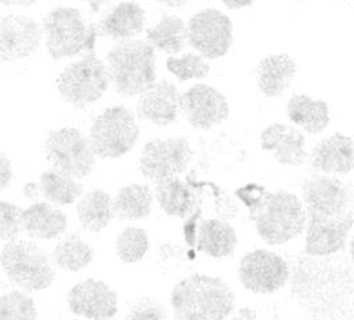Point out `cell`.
Segmentation results:
<instances>
[{"mask_svg": "<svg viewBox=\"0 0 354 320\" xmlns=\"http://www.w3.org/2000/svg\"><path fill=\"white\" fill-rule=\"evenodd\" d=\"M301 191L307 207V255L323 258L339 252L353 228L349 189L335 178L312 176L303 183Z\"/></svg>", "mask_w": 354, "mask_h": 320, "instance_id": "cell-1", "label": "cell"}, {"mask_svg": "<svg viewBox=\"0 0 354 320\" xmlns=\"http://www.w3.org/2000/svg\"><path fill=\"white\" fill-rule=\"evenodd\" d=\"M234 194L247 206L250 220L268 245L286 244L304 233L307 213L296 195L283 189L270 192L265 185L257 183L240 187Z\"/></svg>", "mask_w": 354, "mask_h": 320, "instance_id": "cell-2", "label": "cell"}, {"mask_svg": "<svg viewBox=\"0 0 354 320\" xmlns=\"http://www.w3.org/2000/svg\"><path fill=\"white\" fill-rule=\"evenodd\" d=\"M234 299L220 276L192 274L175 285L171 305L175 320H225L234 310Z\"/></svg>", "mask_w": 354, "mask_h": 320, "instance_id": "cell-3", "label": "cell"}, {"mask_svg": "<svg viewBox=\"0 0 354 320\" xmlns=\"http://www.w3.org/2000/svg\"><path fill=\"white\" fill-rule=\"evenodd\" d=\"M106 62L109 82L122 97L139 95L157 79L156 49L147 41H120L108 52Z\"/></svg>", "mask_w": 354, "mask_h": 320, "instance_id": "cell-4", "label": "cell"}, {"mask_svg": "<svg viewBox=\"0 0 354 320\" xmlns=\"http://www.w3.org/2000/svg\"><path fill=\"white\" fill-rule=\"evenodd\" d=\"M46 49L53 60L74 57L82 52L94 53L98 37L97 25L88 23L84 14L68 6L53 7L44 22Z\"/></svg>", "mask_w": 354, "mask_h": 320, "instance_id": "cell-5", "label": "cell"}, {"mask_svg": "<svg viewBox=\"0 0 354 320\" xmlns=\"http://www.w3.org/2000/svg\"><path fill=\"white\" fill-rule=\"evenodd\" d=\"M0 266L14 285L29 293L50 288L56 276L48 254L28 240L7 243L0 251Z\"/></svg>", "mask_w": 354, "mask_h": 320, "instance_id": "cell-6", "label": "cell"}, {"mask_svg": "<svg viewBox=\"0 0 354 320\" xmlns=\"http://www.w3.org/2000/svg\"><path fill=\"white\" fill-rule=\"evenodd\" d=\"M139 134L140 130L133 112L126 106H112L94 119L88 142L95 157L116 160L133 150Z\"/></svg>", "mask_w": 354, "mask_h": 320, "instance_id": "cell-7", "label": "cell"}, {"mask_svg": "<svg viewBox=\"0 0 354 320\" xmlns=\"http://www.w3.org/2000/svg\"><path fill=\"white\" fill-rule=\"evenodd\" d=\"M56 86L67 104L84 109L97 102L108 91V68L95 53H88L59 74Z\"/></svg>", "mask_w": 354, "mask_h": 320, "instance_id": "cell-8", "label": "cell"}, {"mask_svg": "<svg viewBox=\"0 0 354 320\" xmlns=\"http://www.w3.org/2000/svg\"><path fill=\"white\" fill-rule=\"evenodd\" d=\"M44 153L53 169L77 180L88 178L95 165L88 138L74 127L49 131L44 140Z\"/></svg>", "mask_w": 354, "mask_h": 320, "instance_id": "cell-9", "label": "cell"}, {"mask_svg": "<svg viewBox=\"0 0 354 320\" xmlns=\"http://www.w3.org/2000/svg\"><path fill=\"white\" fill-rule=\"evenodd\" d=\"M192 157L194 150L188 138H156L143 146L139 171L146 179L157 185L184 173Z\"/></svg>", "mask_w": 354, "mask_h": 320, "instance_id": "cell-10", "label": "cell"}, {"mask_svg": "<svg viewBox=\"0 0 354 320\" xmlns=\"http://www.w3.org/2000/svg\"><path fill=\"white\" fill-rule=\"evenodd\" d=\"M185 39L202 57L221 59L233 44V22L218 8L202 10L185 25Z\"/></svg>", "mask_w": 354, "mask_h": 320, "instance_id": "cell-11", "label": "cell"}, {"mask_svg": "<svg viewBox=\"0 0 354 320\" xmlns=\"http://www.w3.org/2000/svg\"><path fill=\"white\" fill-rule=\"evenodd\" d=\"M239 279L252 293H275L286 285L289 266L283 258L271 251L255 250L243 256L239 266Z\"/></svg>", "mask_w": 354, "mask_h": 320, "instance_id": "cell-12", "label": "cell"}, {"mask_svg": "<svg viewBox=\"0 0 354 320\" xmlns=\"http://www.w3.org/2000/svg\"><path fill=\"white\" fill-rule=\"evenodd\" d=\"M178 109L194 129L203 131L220 126L230 113L226 97L206 84H196L183 93Z\"/></svg>", "mask_w": 354, "mask_h": 320, "instance_id": "cell-13", "label": "cell"}, {"mask_svg": "<svg viewBox=\"0 0 354 320\" xmlns=\"http://www.w3.org/2000/svg\"><path fill=\"white\" fill-rule=\"evenodd\" d=\"M43 28L28 15L0 17V62L11 63L33 55L41 44Z\"/></svg>", "mask_w": 354, "mask_h": 320, "instance_id": "cell-14", "label": "cell"}, {"mask_svg": "<svg viewBox=\"0 0 354 320\" xmlns=\"http://www.w3.org/2000/svg\"><path fill=\"white\" fill-rule=\"evenodd\" d=\"M68 310L88 320H112L118 314V294L102 281L88 278L67 294Z\"/></svg>", "mask_w": 354, "mask_h": 320, "instance_id": "cell-15", "label": "cell"}, {"mask_svg": "<svg viewBox=\"0 0 354 320\" xmlns=\"http://www.w3.org/2000/svg\"><path fill=\"white\" fill-rule=\"evenodd\" d=\"M180 93L168 79L156 81L139 94L136 116L158 127L168 126L177 119Z\"/></svg>", "mask_w": 354, "mask_h": 320, "instance_id": "cell-16", "label": "cell"}, {"mask_svg": "<svg viewBox=\"0 0 354 320\" xmlns=\"http://www.w3.org/2000/svg\"><path fill=\"white\" fill-rule=\"evenodd\" d=\"M261 147L272 151L274 158L288 167H300L306 162V135L292 124L272 123L261 134Z\"/></svg>", "mask_w": 354, "mask_h": 320, "instance_id": "cell-17", "label": "cell"}, {"mask_svg": "<svg viewBox=\"0 0 354 320\" xmlns=\"http://www.w3.org/2000/svg\"><path fill=\"white\" fill-rule=\"evenodd\" d=\"M312 167L326 175H349L354 168L353 139L334 134L320 140L312 150Z\"/></svg>", "mask_w": 354, "mask_h": 320, "instance_id": "cell-18", "label": "cell"}, {"mask_svg": "<svg viewBox=\"0 0 354 320\" xmlns=\"http://www.w3.org/2000/svg\"><path fill=\"white\" fill-rule=\"evenodd\" d=\"M203 187V182H196L192 179V173L187 178V182L174 178L157 184L156 199L167 216L185 218L192 214Z\"/></svg>", "mask_w": 354, "mask_h": 320, "instance_id": "cell-19", "label": "cell"}, {"mask_svg": "<svg viewBox=\"0 0 354 320\" xmlns=\"http://www.w3.org/2000/svg\"><path fill=\"white\" fill-rule=\"evenodd\" d=\"M146 25V11L136 1L118 3L97 25L98 36L113 40H131Z\"/></svg>", "mask_w": 354, "mask_h": 320, "instance_id": "cell-20", "label": "cell"}, {"mask_svg": "<svg viewBox=\"0 0 354 320\" xmlns=\"http://www.w3.org/2000/svg\"><path fill=\"white\" fill-rule=\"evenodd\" d=\"M297 73L296 60L288 53L268 55L259 60L257 68V84L267 98H274L290 86Z\"/></svg>", "mask_w": 354, "mask_h": 320, "instance_id": "cell-21", "label": "cell"}, {"mask_svg": "<svg viewBox=\"0 0 354 320\" xmlns=\"http://www.w3.org/2000/svg\"><path fill=\"white\" fill-rule=\"evenodd\" d=\"M21 228L32 238L53 240L67 229V216L46 202H36L21 211Z\"/></svg>", "mask_w": 354, "mask_h": 320, "instance_id": "cell-22", "label": "cell"}, {"mask_svg": "<svg viewBox=\"0 0 354 320\" xmlns=\"http://www.w3.org/2000/svg\"><path fill=\"white\" fill-rule=\"evenodd\" d=\"M237 243V233L229 223L220 218L201 220L196 230L198 251L216 259H223L233 255Z\"/></svg>", "mask_w": 354, "mask_h": 320, "instance_id": "cell-23", "label": "cell"}, {"mask_svg": "<svg viewBox=\"0 0 354 320\" xmlns=\"http://www.w3.org/2000/svg\"><path fill=\"white\" fill-rule=\"evenodd\" d=\"M286 113L295 126L310 135L323 133L330 124L328 104L306 94H293L286 104Z\"/></svg>", "mask_w": 354, "mask_h": 320, "instance_id": "cell-24", "label": "cell"}, {"mask_svg": "<svg viewBox=\"0 0 354 320\" xmlns=\"http://www.w3.org/2000/svg\"><path fill=\"white\" fill-rule=\"evenodd\" d=\"M75 210L81 225L91 233L104 230L115 218L113 199L104 189H93L84 194L77 202Z\"/></svg>", "mask_w": 354, "mask_h": 320, "instance_id": "cell-25", "label": "cell"}, {"mask_svg": "<svg viewBox=\"0 0 354 320\" xmlns=\"http://www.w3.org/2000/svg\"><path fill=\"white\" fill-rule=\"evenodd\" d=\"M153 189L149 184H129L113 199V213L119 221H140L151 214Z\"/></svg>", "mask_w": 354, "mask_h": 320, "instance_id": "cell-26", "label": "cell"}, {"mask_svg": "<svg viewBox=\"0 0 354 320\" xmlns=\"http://www.w3.org/2000/svg\"><path fill=\"white\" fill-rule=\"evenodd\" d=\"M53 263L62 270L78 273L91 265L94 250L77 233H70L63 237L53 250Z\"/></svg>", "mask_w": 354, "mask_h": 320, "instance_id": "cell-27", "label": "cell"}, {"mask_svg": "<svg viewBox=\"0 0 354 320\" xmlns=\"http://www.w3.org/2000/svg\"><path fill=\"white\" fill-rule=\"evenodd\" d=\"M147 43L168 55L180 53L185 46V22L174 14H165L161 21L146 30Z\"/></svg>", "mask_w": 354, "mask_h": 320, "instance_id": "cell-28", "label": "cell"}, {"mask_svg": "<svg viewBox=\"0 0 354 320\" xmlns=\"http://www.w3.org/2000/svg\"><path fill=\"white\" fill-rule=\"evenodd\" d=\"M40 194L55 206H68L84 195V185L75 179L56 171L48 169L40 176Z\"/></svg>", "mask_w": 354, "mask_h": 320, "instance_id": "cell-29", "label": "cell"}, {"mask_svg": "<svg viewBox=\"0 0 354 320\" xmlns=\"http://www.w3.org/2000/svg\"><path fill=\"white\" fill-rule=\"evenodd\" d=\"M115 248L118 258L123 263H138L149 251V236L142 228H126L118 234Z\"/></svg>", "mask_w": 354, "mask_h": 320, "instance_id": "cell-30", "label": "cell"}, {"mask_svg": "<svg viewBox=\"0 0 354 320\" xmlns=\"http://www.w3.org/2000/svg\"><path fill=\"white\" fill-rule=\"evenodd\" d=\"M35 300L24 290H12L0 297V320H37Z\"/></svg>", "mask_w": 354, "mask_h": 320, "instance_id": "cell-31", "label": "cell"}, {"mask_svg": "<svg viewBox=\"0 0 354 320\" xmlns=\"http://www.w3.org/2000/svg\"><path fill=\"white\" fill-rule=\"evenodd\" d=\"M167 70L180 82L189 79H203L210 73V66L201 55L185 53L181 57L171 56L167 60Z\"/></svg>", "mask_w": 354, "mask_h": 320, "instance_id": "cell-32", "label": "cell"}, {"mask_svg": "<svg viewBox=\"0 0 354 320\" xmlns=\"http://www.w3.org/2000/svg\"><path fill=\"white\" fill-rule=\"evenodd\" d=\"M21 211L17 205L0 200V240L11 243L18 240L21 228Z\"/></svg>", "mask_w": 354, "mask_h": 320, "instance_id": "cell-33", "label": "cell"}, {"mask_svg": "<svg viewBox=\"0 0 354 320\" xmlns=\"http://www.w3.org/2000/svg\"><path fill=\"white\" fill-rule=\"evenodd\" d=\"M127 320H167V312L158 301L146 297L133 305Z\"/></svg>", "mask_w": 354, "mask_h": 320, "instance_id": "cell-34", "label": "cell"}, {"mask_svg": "<svg viewBox=\"0 0 354 320\" xmlns=\"http://www.w3.org/2000/svg\"><path fill=\"white\" fill-rule=\"evenodd\" d=\"M14 179L12 164L7 154L0 150V191H4L10 187Z\"/></svg>", "mask_w": 354, "mask_h": 320, "instance_id": "cell-35", "label": "cell"}, {"mask_svg": "<svg viewBox=\"0 0 354 320\" xmlns=\"http://www.w3.org/2000/svg\"><path fill=\"white\" fill-rule=\"evenodd\" d=\"M222 3H223L227 8H230V10H240V8L252 6L255 1H254V0H223Z\"/></svg>", "mask_w": 354, "mask_h": 320, "instance_id": "cell-36", "label": "cell"}, {"mask_svg": "<svg viewBox=\"0 0 354 320\" xmlns=\"http://www.w3.org/2000/svg\"><path fill=\"white\" fill-rule=\"evenodd\" d=\"M232 320H258L257 311L252 308H241Z\"/></svg>", "mask_w": 354, "mask_h": 320, "instance_id": "cell-37", "label": "cell"}, {"mask_svg": "<svg viewBox=\"0 0 354 320\" xmlns=\"http://www.w3.org/2000/svg\"><path fill=\"white\" fill-rule=\"evenodd\" d=\"M39 192H40L39 185L36 183H32V182L26 184L25 188H24V195H25L26 198H29V199L37 198V196H39Z\"/></svg>", "mask_w": 354, "mask_h": 320, "instance_id": "cell-38", "label": "cell"}, {"mask_svg": "<svg viewBox=\"0 0 354 320\" xmlns=\"http://www.w3.org/2000/svg\"><path fill=\"white\" fill-rule=\"evenodd\" d=\"M1 4H6V6H30V4H35L33 0H29V1H1Z\"/></svg>", "mask_w": 354, "mask_h": 320, "instance_id": "cell-39", "label": "cell"}, {"mask_svg": "<svg viewBox=\"0 0 354 320\" xmlns=\"http://www.w3.org/2000/svg\"><path fill=\"white\" fill-rule=\"evenodd\" d=\"M161 4H165V6H171V7H180V6H184L187 4V1L181 0V1H160Z\"/></svg>", "mask_w": 354, "mask_h": 320, "instance_id": "cell-40", "label": "cell"}]
</instances>
